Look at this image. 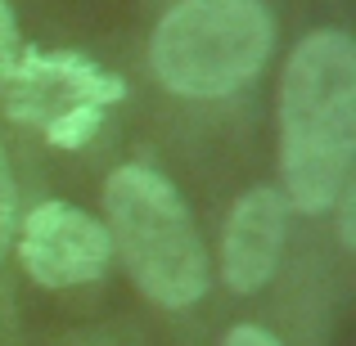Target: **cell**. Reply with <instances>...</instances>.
I'll return each mask as SVG.
<instances>
[{
	"label": "cell",
	"instance_id": "6da1fadb",
	"mask_svg": "<svg viewBox=\"0 0 356 346\" xmlns=\"http://www.w3.org/2000/svg\"><path fill=\"white\" fill-rule=\"evenodd\" d=\"M356 153V45L312 32L280 77V171L298 211H325L352 180Z\"/></svg>",
	"mask_w": 356,
	"mask_h": 346
},
{
	"label": "cell",
	"instance_id": "7a4b0ae2",
	"mask_svg": "<svg viewBox=\"0 0 356 346\" xmlns=\"http://www.w3.org/2000/svg\"><path fill=\"white\" fill-rule=\"evenodd\" d=\"M108 225L127 275L154 306L185 311L208 293V252L185 198L149 166H118L104 184Z\"/></svg>",
	"mask_w": 356,
	"mask_h": 346
},
{
	"label": "cell",
	"instance_id": "3957f363",
	"mask_svg": "<svg viewBox=\"0 0 356 346\" xmlns=\"http://www.w3.org/2000/svg\"><path fill=\"white\" fill-rule=\"evenodd\" d=\"M270 36L275 27L261 0H181L158 23L149 59L167 90L217 99L261 72Z\"/></svg>",
	"mask_w": 356,
	"mask_h": 346
},
{
	"label": "cell",
	"instance_id": "277c9868",
	"mask_svg": "<svg viewBox=\"0 0 356 346\" xmlns=\"http://www.w3.org/2000/svg\"><path fill=\"white\" fill-rule=\"evenodd\" d=\"M127 95L122 77L95 68L90 59L68 50H27L18 68L0 81V99H5L9 117L36 121V126H54L72 108H108Z\"/></svg>",
	"mask_w": 356,
	"mask_h": 346
},
{
	"label": "cell",
	"instance_id": "5b68a950",
	"mask_svg": "<svg viewBox=\"0 0 356 346\" xmlns=\"http://www.w3.org/2000/svg\"><path fill=\"white\" fill-rule=\"evenodd\" d=\"M108 252H113L108 230L68 202H41L23 220L18 239L23 270L45 288H77L99 279L108 270Z\"/></svg>",
	"mask_w": 356,
	"mask_h": 346
},
{
	"label": "cell",
	"instance_id": "8992f818",
	"mask_svg": "<svg viewBox=\"0 0 356 346\" xmlns=\"http://www.w3.org/2000/svg\"><path fill=\"white\" fill-rule=\"evenodd\" d=\"M284 243V198L280 189H248L235 202L221 239V275L235 293H257L280 261Z\"/></svg>",
	"mask_w": 356,
	"mask_h": 346
},
{
	"label": "cell",
	"instance_id": "52a82bcc",
	"mask_svg": "<svg viewBox=\"0 0 356 346\" xmlns=\"http://www.w3.org/2000/svg\"><path fill=\"white\" fill-rule=\"evenodd\" d=\"M99 117H104V108H95V104L72 108V113H63L54 126H45V139H50V144H59V148H77V144H86V139L95 135Z\"/></svg>",
	"mask_w": 356,
	"mask_h": 346
},
{
	"label": "cell",
	"instance_id": "ba28073f",
	"mask_svg": "<svg viewBox=\"0 0 356 346\" xmlns=\"http://www.w3.org/2000/svg\"><path fill=\"white\" fill-rule=\"evenodd\" d=\"M23 54H27V45H23V32H18V18L9 9V0H0V81L18 68Z\"/></svg>",
	"mask_w": 356,
	"mask_h": 346
},
{
	"label": "cell",
	"instance_id": "9c48e42d",
	"mask_svg": "<svg viewBox=\"0 0 356 346\" xmlns=\"http://www.w3.org/2000/svg\"><path fill=\"white\" fill-rule=\"evenodd\" d=\"M14 225H18V189H14V171H9L5 144H0V257H5L9 239H14Z\"/></svg>",
	"mask_w": 356,
	"mask_h": 346
},
{
	"label": "cell",
	"instance_id": "30bf717a",
	"mask_svg": "<svg viewBox=\"0 0 356 346\" xmlns=\"http://www.w3.org/2000/svg\"><path fill=\"white\" fill-rule=\"evenodd\" d=\"M339 234H343V248H356V189H352V180L343 184V193L339 198Z\"/></svg>",
	"mask_w": 356,
	"mask_h": 346
},
{
	"label": "cell",
	"instance_id": "8fae6325",
	"mask_svg": "<svg viewBox=\"0 0 356 346\" xmlns=\"http://www.w3.org/2000/svg\"><path fill=\"white\" fill-rule=\"evenodd\" d=\"M221 346H284V342H280L275 333L257 329V324H239V329L226 333V342H221Z\"/></svg>",
	"mask_w": 356,
	"mask_h": 346
}]
</instances>
